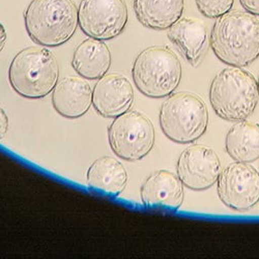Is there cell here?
I'll list each match as a JSON object with an SVG mask.
<instances>
[{"label":"cell","instance_id":"obj_1","mask_svg":"<svg viewBox=\"0 0 259 259\" xmlns=\"http://www.w3.org/2000/svg\"><path fill=\"white\" fill-rule=\"evenodd\" d=\"M209 44L222 62L248 67L259 57V20L250 13L230 11L214 22Z\"/></svg>","mask_w":259,"mask_h":259},{"label":"cell","instance_id":"obj_2","mask_svg":"<svg viewBox=\"0 0 259 259\" xmlns=\"http://www.w3.org/2000/svg\"><path fill=\"white\" fill-rule=\"evenodd\" d=\"M212 110L224 120L236 122L251 116L258 104V85L254 76L229 67L213 77L208 91Z\"/></svg>","mask_w":259,"mask_h":259},{"label":"cell","instance_id":"obj_3","mask_svg":"<svg viewBox=\"0 0 259 259\" xmlns=\"http://www.w3.org/2000/svg\"><path fill=\"white\" fill-rule=\"evenodd\" d=\"M29 37L42 47H59L75 34L78 9L73 0H32L24 13Z\"/></svg>","mask_w":259,"mask_h":259},{"label":"cell","instance_id":"obj_4","mask_svg":"<svg viewBox=\"0 0 259 259\" xmlns=\"http://www.w3.org/2000/svg\"><path fill=\"white\" fill-rule=\"evenodd\" d=\"M9 79L13 90L26 99H42L58 83L59 66L54 54L45 48L21 50L12 60Z\"/></svg>","mask_w":259,"mask_h":259},{"label":"cell","instance_id":"obj_5","mask_svg":"<svg viewBox=\"0 0 259 259\" xmlns=\"http://www.w3.org/2000/svg\"><path fill=\"white\" fill-rule=\"evenodd\" d=\"M182 64L174 51L166 47H149L136 57L132 76L137 90L153 99L167 98L182 80Z\"/></svg>","mask_w":259,"mask_h":259},{"label":"cell","instance_id":"obj_6","mask_svg":"<svg viewBox=\"0 0 259 259\" xmlns=\"http://www.w3.org/2000/svg\"><path fill=\"white\" fill-rule=\"evenodd\" d=\"M164 135L171 141L187 144L198 140L206 132L208 111L195 94H172L162 104L159 114Z\"/></svg>","mask_w":259,"mask_h":259},{"label":"cell","instance_id":"obj_7","mask_svg":"<svg viewBox=\"0 0 259 259\" xmlns=\"http://www.w3.org/2000/svg\"><path fill=\"white\" fill-rule=\"evenodd\" d=\"M108 138L116 156L126 161H139L152 152L156 140L155 127L146 115L126 111L111 122Z\"/></svg>","mask_w":259,"mask_h":259},{"label":"cell","instance_id":"obj_8","mask_svg":"<svg viewBox=\"0 0 259 259\" xmlns=\"http://www.w3.org/2000/svg\"><path fill=\"white\" fill-rule=\"evenodd\" d=\"M124 0H81L78 22L90 37L109 40L118 36L127 24Z\"/></svg>","mask_w":259,"mask_h":259},{"label":"cell","instance_id":"obj_9","mask_svg":"<svg viewBox=\"0 0 259 259\" xmlns=\"http://www.w3.org/2000/svg\"><path fill=\"white\" fill-rule=\"evenodd\" d=\"M217 183L218 197L233 210L246 211L259 202V172L248 163L229 164Z\"/></svg>","mask_w":259,"mask_h":259},{"label":"cell","instance_id":"obj_10","mask_svg":"<svg viewBox=\"0 0 259 259\" xmlns=\"http://www.w3.org/2000/svg\"><path fill=\"white\" fill-rule=\"evenodd\" d=\"M221 174V162L213 149L195 144L187 147L177 163V175L183 185L193 191L211 188Z\"/></svg>","mask_w":259,"mask_h":259},{"label":"cell","instance_id":"obj_11","mask_svg":"<svg viewBox=\"0 0 259 259\" xmlns=\"http://www.w3.org/2000/svg\"><path fill=\"white\" fill-rule=\"evenodd\" d=\"M133 103V86L122 75L106 74L95 85L93 104L104 117L115 118L131 109Z\"/></svg>","mask_w":259,"mask_h":259},{"label":"cell","instance_id":"obj_12","mask_svg":"<svg viewBox=\"0 0 259 259\" xmlns=\"http://www.w3.org/2000/svg\"><path fill=\"white\" fill-rule=\"evenodd\" d=\"M140 195L145 207L178 210L185 198L184 185L174 172L159 170L144 181Z\"/></svg>","mask_w":259,"mask_h":259},{"label":"cell","instance_id":"obj_13","mask_svg":"<svg viewBox=\"0 0 259 259\" xmlns=\"http://www.w3.org/2000/svg\"><path fill=\"white\" fill-rule=\"evenodd\" d=\"M168 37L192 67H197L208 48V31L202 21L181 18L168 28Z\"/></svg>","mask_w":259,"mask_h":259},{"label":"cell","instance_id":"obj_14","mask_svg":"<svg viewBox=\"0 0 259 259\" xmlns=\"http://www.w3.org/2000/svg\"><path fill=\"white\" fill-rule=\"evenodd\" d=\"M52 104L61 116L79 118L88 113L93 105V90L81 78L66 77L58 81L54 88Z\"/></svg>","mask_w":259,"mask_h":259},{"label":"cell","instance_id":"obj_15","mask_svg":"<svg viewBox=\"0 0 259 259\" xmlns=\"http://www.w3.org/2000/svg\"><path fill=\"white\" fill-rule=\"evenodd\" d=\"M111 61V52L104 40L90 37L75 49L72 66L84 79L99 80L109 71Z\"/></svg>","mask_w":259,"mask_h":259},{"label":"cell","instance_id":"obj_16","mask_svg":"<svg viewBox=\"0 0 259 259\" xmlns=\"http://www.w3.org/2000/svg\"><path fill=\"white\" fill-rule=\"evenodd\" d=\"M139 22L153 30H166L182 18L185 0H134Z\"/></svg>","mask_w":259,"mask_h":259},{"label":"cell","instance_id":"obj_17","mask_svg":"<svg viewBox=\"0 0 259 259\" xmlns=\"http://www.w3.org/2000/svg\"><path fill=\"white\" fill-rule=\"evenodd\" d=\"M127 172L124 166L112 157L97 159L89 168L86 181L89 187L111 196H118L127 184Z\"/></svg>","mask_w":259,"mask_h":259},{"label":"cell","instance_id":"obj_18","mask_svg":"<svg viewBox=\"0 0 259 259\" xmlns=\"http://www.w3.org/2000/svg\"><path fill=\"white\" fill-rule=\"evenodd\" d=\"M227 154L236 162L253 163L259 159V124L241 120L236 121L225 138Z\"/></svg>","mask_w":259,"mask_h":259},{"label":"cell","instance_id":"obj_19","mask_svg":"<svg viewBox=\"0 0 259 259\" xmlns=\"http://www.w3.org/2000/svg\"><path fill=\"white\" fill-rule=\"evenodd\" d=\"M199 13L209 19H218L231 11L234 0H195Z\"/></svg>","mask_w":259,"mask_h":259},{"label":"cell","instance_id":"obj_20","mask_svg":"<svg viewBox=\"0 0 259 259\" xmlns=\"http://www.w3.org/2000/svg\"><path fill=\"white\" fill-rule=\"evenodd\" d=\"M243 9L254 16H259V0H240Z\"/></svg>","mask_w":259,"mask_h":259},{"label":"cell","instance_id":"obj_21","mask_svg":"<svg viewBox=\"0 0 259 259\" xmlns=\"http://www.w3.org/2000/svg\"><path fill=\"white\" fill-rule=\"evenodd\" d=\"M9 117L6 111L0 107V140L4 139L9 130Z\"/></svg>","mask_w":259,"mask_h":259},{"label":"cell","instance_id":"obj_22","mask_svg":"<svg viewBox=\"0 0 259 259\" xmlns=\"http://www.w3.org/2000/svg\"><path fill=\"white\" fill-rule=\"evenodd\" d=\"M7 42V31L3 23H0V52H2Z\"/></svg>","mask_w":259,"mask_h":259},{"label":"cell","instance_id":"obj_23","mask_svg":"<svg viewBox=\"0 0 259 259\" xmlns=\"http://www.w3.org/2000/svg\"><path fill=\"white\" fill-rule=\"evenodd\" d=\"M257 85H258V94H259V77H258V81H257Z\"/></svg>","mask_w":259,"mask_h":259},{"label":"cell","instance_id":"obj_24","mask_svg":"<svg viewBox=\"0 0 259 259\" xmlns=\"http://www.w3.org/2000/svg\"><path fill=\"white\" fill-rule=\"evenodd\" d=\"M258 172H259V168H258Z\"/></svg>","mask_w":259,"mask_h":259}]
</instances>
